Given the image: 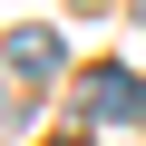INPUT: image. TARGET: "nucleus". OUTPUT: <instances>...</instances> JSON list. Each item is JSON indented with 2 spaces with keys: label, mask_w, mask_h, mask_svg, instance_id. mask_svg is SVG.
Here are the masks:
<instances>
[{
  "label": "nucleus",
  "mask_w": 146,
  "mask_h": 146,
  "mask_svg": "<svg viewBox=\"0 0 146 146\" xmlns=\"http://www.w3.org/2000/svg\"><path fill=\"white\" fill-rule=\"evenodd\" d=\"M88 117H146L136 68H88Z\"/></svg>",
  "instance_id": "obj_1"
},
{
  "label": "nucleus",
  "mask_w": 146,
  "mask_h": 146,
  "mask_svg": "<svg viewBox=\"0 0 146 146\" xmlns=\"http://www.w3.org/2000/svg\"><path fill=\"white\" fill-rule=\"evenodd\" d=\"M10 68L20 78H49L58 68V29H10Z\"/></svg>",
  "instance_id": "obj_2"
},
{
  "label": "nucleus",
  "mask_w": 146,
  "mask_h": 146,
  "mask_svg": "<svg viewBox=\"0 0 146 146\" xmlns=\"http://www.w3.org/2000/svg\"><path fill=\"white\" fill-rule=\"evenodd\" d=\"M136 20H146V0H136Z\"/></svg>",
  "instance_id": "obj_3"
}]
</instances>
